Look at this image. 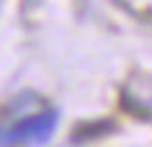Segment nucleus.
I'll return each instance as SVG.
<instances>
[{
    "label": "nucleus",
    "mask_w": 152,
    "mask_h": 147,
    "mask_svg": "<svg viewBox=\"0 0 152 147\" xmlns=\"http://www.w3.org/2000/svg\"><path fill=\"white\" fill-rule=\"evenodd\" d=\"M58 125V111L56 108H44V111L25 117L22 122L14 125V131H8L6 136H0L3 144H14V142H31V144H44L50 142L53 131Z\"/></svg>",
    "instance_id": "f257e3e1"
},
{
    "label": "nucleus",
    "mask_w": 152,
    "mask_h": 147,
    "mask_svg": "<svg viewBox=\"0 0 152 147\" xmlns=\"http://www.w3.org/2000/svg\"><path fill=\"white\" fill-rule=\"evenodd\" d=\"M113 122L111 119H97V122H80L75 128V133H72V142L80 144V142H88V139H97V136H105V133H111L113 131Z\"/></svg>",
    "instance_id": "f03ea898"
}]
</instances>
